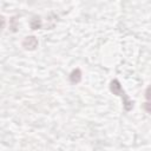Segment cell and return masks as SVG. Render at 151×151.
<instances>
[{
    "mask_svg": "<svg viewBox=\"0 0 151 151\" xmlns=\"http://www.w3.org/2000/svg\"><path fill=\"white\" fill-rule=\"evenodd\" d=\"M110 88H111V91L114 93V94H117V96H120L123 99H124V109L126 110V111H130L131 109H132V103L130 101V99H129V97L125 94V92H124V90L122 88V86H120V84H119V81L118 80H112L111 81V85H110Z\"/></svg>",
    "mask_w": 151,
    "mask_h": 151,
    "instance_id": "obj_1",
    "label": "cell"
},
{
    "mask_svg": "<svg viewBox=\"0 0 151 151\" xmlns=\"http://www.w3.org/2000/svg\"><path fill=\"white\" fill-rule=\"evenodd\" d=\"M22 46L26 48V50H34L37 46H38V40L33 35H29V37H26L22 41Z\"/></svg>",
    "mask_w": 151,
    "mask_h": 151,
    "instance_id": "obj_2",
    "label": "cell"
},
{
    "mask_svg": "<svg viewBox=\"0 0 151 151\" xmlns=\"http://www.w3.org/2000/svg\"><path fill=\"white\" fill-rule=\"evenodd\" d=\"M70 80L72 84H78L80 80H81V72L79 68H76L71 72V76H70Z\"/></svg>",
    "mask_w": 151,
    "mask_h": 151,
    "instance_id": "obj_3",
    "label": "cell"
},
{
    "mask_svg": "<svg viewBox=\"0 0 151 151\" xmlns=\"http://www.w3.org/2000/svg\"><path fill=\"white\" fill-rule=\"evenodd\" d=\"M41 26V22H40V19L39 18H34L32 21H31V27L32 29H37Z\"/></svg>",
    "mask_w": 151,
    "mask_h": 151,
    "instance_id": "obj_4",
    "label": "cell"
},
{
    "mask_svg": "<svg viewBox=\"0 0 151 151\" xmlns=\"http://www.w3.org/2000/svg\"><path fill=\"white\" fill-rule=\"evenodd\" d=\"M11 22H12V26H11V28H12V31L13 32H15L17 31V19L15 18H12V20H11Z\"/></svg>",
    "mask_w": 151,
    "mask_h": 151,
    "instance_id": "obj_5",
    "label": "cell"
},
{
    "mask_svg": "<svg viewBox=\"0 0 151 151\" xmlns=\"http://www.w3.org/2000/svg\"><path fill=\"white\" fill-rule=\"evenodd\" d=\"M4 26H5V19L4 17H0V29H2Z\"/></svg>",
    "mask_w": 151,
    "mask_h": 151,
    "instance_id": "obj_6",
    "label": "cell"
}]
</instances>
